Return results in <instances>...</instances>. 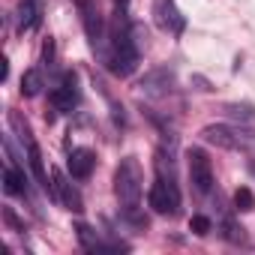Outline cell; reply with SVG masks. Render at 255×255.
I'll return each mask as SVG.
<instances>
[{
  "label": "cell",
  "mask_w": 255,
  "mask_h": 255,
  "mask_svg": "<svg viewBox=\"0 0 255 255\" xmlns=\"http://www.w3.org/2000/svg\"><path fill=\"white\" fill-rule=\"evenodd\" d=\"M147 201H150V207L159 213V216H177L180 213V189H177V183H174V174H162L159 171V177L153 180V186H150V192H147Z\"/></svg>",
  "instance_id": "3957f363"
},
{
  "label": "cell",
  "mask_w": 255,
  "mask_h": 255,
  "mask_svg": "<svg viewBox=\"0 0 255 255\" xmlns=\"http://www.w3.org/2000/svg\"><path fill=\"white\" fill-rule=\"evenodd\" d=\"M39 90H42V72L39 69H27L21 75V93L24 96H39Z\"/></svg>",
  "instance_id": "2e32d148"
},
{
  "label": "cell",
  "mask_w": 255,
  "mask_h": 255,
  "mask_svg": "<svg viewBox=\"0 0 255 255\" xmlns=\"http://www.w3.org/2000/svg\"><path fill=\"white\" fill-rule=\"evenodd\" d=\"M234 207H237L240 213L255 210V195H252V189H249V186H240V189L234 192Z\"/></svg>",
  "instance_id": "e0dca14e"
},
{
  "label": "cell",
  "mask_w": 255,
  "mask_h": 255,
  "mask_svg": "<svg viewBox=\"0 0 255 255\" xmlns=\"http://www.w3.org/2000/svg\"><path fill=\"white\" fill-rule=\"evenodd\" d=\"M171 84H174V75H171L168 69L150 72V75L141 81V87H144V90H150V93H165V90H171Z\"/></svg>",
  "instance_id": "4fadbf2b"
},
{
  "label": "cell",
  "mask_w": 255,
  "mask_h": 255,
  "mask_svg": "<svg viewBox=\"0 0 255 255\" xmlns=\"http://www.w3.org/2000/svg\"><path fill=\"white\" fill-rule=\"evenodd\" d=\"M114 195L123 204L126 216L138 210V201H141V168H138V162L132 156L120 159V165L114 171Z\"/></svg>",
  "instance_id": "7a4b0ae2"
},
{
  "label": "cell",
  "mask_w": 255,
  "mask_h": 255,
  "mask_svg": "<svg viewBox=\"0 0 255 255\" xmlns=\"http://www.w3.org/2000/svg\"><path fill=\"white\" fill-rule=\"evenodd\" d=\"M201 138L207 144L222 147V150H240L246 144L243 129H231V126H225V123H207L204 129H201Z\"/></svg>",
  "instance_id": "52a82bcc"
},
{
  "label": "cell",
  "mask_w": 255,
  "mask_h": 255,
  "mask_svg": "<svg viewBox=\"0 0 255 255\" xmlns=\"http://www.w3.org/2000/svg\"><path fill=\"white\" fill-rule=\"evenodd\" d=\"M225 114H228V117H234V120H240V123L255 126V108H252V105H246V102H231V105H225Z\"/></svg>",
  "instance_id": "9a60e30c"
},
{
  "label": "cell",
  "mask_w": 255,
  "mask_h": 255,
  "mask_svg": "<svg viewBox=\"0 0 255 255\" xmlns=\"http://www.w3.org/2000/svg\"><path fill=\"white\" fill-rule=\"evenodd\" d=\"M51 195H54V201H60L66 210H75V213L84 210V201H81L78 189L66 180L63 171H51Z\"/></svg>",
  "instance_id": "ba28073f"
},
{
  "label": "cell",
  "mask_w": 255,
  "mask_h": 255,
  "mask_svg": "<svg viewBox=\"0 0 255 255\" xmlns=\"http://www.w3.org/2000/svg\"><path fill=\"white\" fill-rule=\"evenodd\" d=\"M69 174L75 177V180H87L90 177V171H93V165H96V156H93V150H87V147H75L72 153H69Z\"/></svg>",
  "instance_id": "30bf717a"
},
{
  "label": "cell",
  "mask_w": 255,
  "mask_h": 255,
  "mask_svg": "<svg viewBox=\"0 0 255 255\" xmlns=\"http://www.w3.org/2000/svg\"><path fill=\"white\" fill-rule=\"evenodd\" d=\"M48 99H51V105L57 111H72L78 105V78H75V72H66L60 87H54Z\"/></svg>",
  "instance_id": "9c48e42d"
},
{
  "label": "cell",
  "mask_w": 255,
  "mask_h": 255,
  "mask_svg": "<svg viewBox=\"0 0 255 255\" xmlns=\"http://www.w3.org/2000/svg\"><path fill=\"white\" fill-rule=\"evenodd\" d=\"M3 189L9 195H24L27 192V174L21 168H6L3 171Z\"/></svg>",
  "instance_id": "5bb4252c"
},
{
  "label": "cell",
  "mask_w": 255,
  "mask_h": 255,
  "mask_svg": "<svg viewBox=\"0 0 255 255\" xmlns=\"http://www.w3.org/2000/svg\"><path fill=\"white\" fill-rule=\"evenodd\" d=\"M189 231H192V234H198V237H204V234H210V231H213V222H210L207 216L195 213V216L189 219Z\"/></svg>",
  "instance_id": "ac0fdd59"
},
{
  "label": "cell",
  "mask_w": 255,
  "mask_h": 255,
  "mask_svg": "<svg viewBox=\"0 0 255 255\" xmlns=\"http://www.w3.org/2000/svg\"><path fill=\"white\" fill-rule=\"evenodd\" d=\"M75 6H78V15H81V24H84V33H87L90 45L96 48L105 39V21H102V12H99V3L96 0H75Z\"/></svg>",
  "instance_id": "8992f818"
},
{
  "label": "cell",
  "mask_w": 255,
  "mask_h": 255,
  "mask_svg": "<svg viewBox=\"0 0 255 255\" xmlns=\"http://www.w3.org/2000/svg\"><path fill=\"white\" fill-rule=\"evenodd\" d=\"M186 159H189V180H192L195 192L207 195L213 189V165H210L207 153L201 147H189L186 150Z\"/></svg>",
  "instance_id": "277c9868"
},
{
  "label": "cell",
  "mask_w": 255,
  "mask_h": 255,
  "mask_svg": "<svg viewBox=\"0 0 255 255\" xmlns=\"http://www.w3.org/2000/svg\"><path fill=\"white\" fill-rule=\"evenodd\" d=\"M3 219H6V222H9V225L15 228V231H24V225L18 222V216L12 213V207H3Z\"/></svg>",
  "instance_id": "d6986e66"
},
{
  "label": "cell",
  "mask_w": 255,
  "mask_h": 255,
  "mask_svg": "<svg viewBox=\"0 0 255 255\" xmlns=\"http://www.w3.org/2000/svg\"><path fill=\"white\" fill-rule=\"evenodd\" d=\"M27 165H30V171H33L36 183L48 192V189H51V183H48V171H45V165H42V153H39V144H36V141H30V144H27Z\"/></svg>",
  "instance_id": "8fae6325"
},
{
  "label": "cell",
  "mask_w": 255,
  "mask_h": 255,
  "mask_svg": "<svg viewBox=\"0 0 255 255\" xmlns=\"http://www.w3.org/2000/svg\"><path fill=\"white\" fill-rule=\"evenodd\" d=\"M153 21L162 33H171V36H180L186 30V18L174 0H153Z\"/></svg>",
  "instance_id": "5b68a950"
},
{
  "label": "cell",
  "mask_w": 255,
  "mask_h": 255,
  "mask_svg": "<svg viewBox=\"0 0 255 255\" xmlns=\"http://www.w3.org/2000/svg\"><path fill=\"white\" fill-rule=\"evenodd\" d=\"M252 174H255V162H252Z\"/></svg>",
  "instance_id": "ffe728a7"
},
{
  "label": "cell",
  "mask_w": 255,
  "mask_h": 255,
  "mask_svg": "<svg viewBox=\"0 0 255 255\" xmlns=\"http://www.w3.org/2000/svg\"><path fill=\"white\" fill-rule=\"evenodd\" d=\"M138 27L135 24H117L114 27V42H111V54H108V69L117 78H129L138 69V51H141V39H138Z\"/></svg>",
  "instance_id": "6da1fadb"
},
{
  "label": "cell",
  "mask_w": 255,
  "mask_h": 255,
  "mask_svg": "<svg viewBox=\"0 0 255 255\" xmlns=\"http://www.w3.org/2000/svg\"><path fill=\"white\" fill-rule=\"evenodd\" d=\"M39 24V3L36 0H18V27L30 30Z\"/></svg>",
  "instance_id": "7c38bea8"
}]
</instances>
